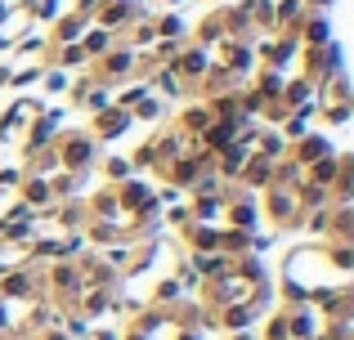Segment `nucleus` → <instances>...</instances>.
<instances>
[{"label": "nucleus", "instance_id": "f257e3e1", "mask_svg": "<svg viewBox=\"0 0 354 340\" xmlns=\"http://www.w3.org/2000/svg\"><path fill=\"white\" fill-rule=\"evenodd\" d=\"M265 215L274 219L278 233H283V228H301V219H305L301 183H283V179L269 183V188H265Z\"/></svg>", "mask_w": 354, "mask_h": 340}, {"label": "nucleus", "instance_id": "f03ea898", "mask_svg": "<svg viewBox=\"0 0 354 340\" xmlns=\"http://www.w3.org/2000/svg\"><path fill=\"white\" fill-rule=\"evenodd\" d=\"M90 68H95V72H90L95 81H104V86H117V81L139 77V68H153V63H148L139 50H130L126 41H117L113 50H108V54H99V59L90 63Z\"/></svg>", "mask_w": 354, "mask_h": 340}, {"label": "nucleus", "instance_id": "7ed1b4c3", "mask_svg": "<svg viewBox=\"0 0 354 340\" xmlns=\"http://www.w3.org/2000/svg\"><path fill=\"white\" fill-rule=\"evenodd\" d=\"M54 152H59V166L68 174H86L99 157V143L90 130H59L54 134Z\"/></svg>", "mask_w": 354, "mask_h": 340}, {"label": "nucleus", "instance_id": "20e7f679", "mask_svg": "<svg viewBox=\"0 0 354 340\" xmlns=\"http://www.w3.org/2000/svg\"><path fill=\"white\" fill-rule=\"evenodd\" d=\"M32 27H36L32 0H14V5H5V14H0V50H14L23 36H32Z\"/></svg>", "mask_w": 354, "mask_h": 340}, {"label": "nucleus", "instance_id": "39448f33", "mask_svg": "<svg viewBox=\"0 0 354 340\" xmlns=\"http://www.w3.org/2000/svg\"><path fill=\"white\" fill-rule=\"evenodd\" d=\"M41 112H45L41 99H14V103L0 112V143H5V139H18V134H23Z\"/></svg>", "mask_w": 354, "mask_h": 340}, {"label": "nucleus", "instance_id": "423d86ee", "mask_svg": "<svg viewBox=\"0 0 354 340\" xmlns=\"http://www.w3.org/2000/svg\"><path fill=\"white\" fill-rule=\"evenodd\" d=\"M332 152H337V148H332V139H328V134H319V130H305L301 139L287 143V157H292L301 170L314 166V161H323V157H332Z\"/></svg>", "mask_w": 354, "mask_h": 340}, {"label": "nucleus", "instance_id": "0eeeda50", "mask_svg": "<svg viewBox=\"0 0 354 340\" xmlns=\"http://www.w3.org/2000/svg\"><path fill=\"white\" fill-rule=\"evenodd\" d=\"M135 126V117L126 112V108H117V103H108L104 112H95V126H90V134H95V143H113L121 139V134Z\"/></svg>", "mask_w": 354, "mask_h": 340}, {"label": "nucleus", "instance_id": "6e6552de", "mask_svg": "<svg viewBox=\"0 0 354 340\" xmlns=\"http://www.w3.org/2000/svg\"><path fill=\"white\" fill-rule=\"evenodd\" d=\"M32 264V242H14V237H0V278L14 269Z\"/></svg>", "mask_w": 354, "mask_h": 340}, {"label": "nucleus", "instance_id": "1a4fd4ad", "mask_svg": "<svg viewBox=\"0 0 354 340\" xmlns=\"http://www.w3.org/2000/svg\"><path fill=\"white\" fill-rule=\"evenodd\" d=\"M90 27V18L86 14H59L54 18V36H50V45H72V41H81V32Z\"/></svg>", "mask_w": 354, "mask_h": 340}, {"label": "nucleus", "instance_id": "9d476101", "mask_svg": "<svg viewBox=\"0 0 354 340\" xmlns=\"http://www.w3.org/2000/svg\"><path fill=\"white\" fill-rule=\"evenodd\" d=\"M211 121H216V117H211V108H207V103L198 99V103H189V108L180 112V121H175V130H184V134H202V130H207Z\"/></svg>", "mask_w": 354, "mask_h": 340}, {"label": "nucleus", "instance_id": "9b49d317", "mask_svg": "<svg viewBox=\"0 0 354 340\" xmlns=\"http://www.w3.org/2000/svg\"><path fill=\"white\" fill-rule=\"evenodd\" d=\"M220 41H229V32H225V18H220V9H216V14H207V18L198 23V36H193V45L211 50V45H220Z\"/></svg>", "mask_w": 354, "mask_h": 340}, {"label": "nucleus", "instance_id": "f8f14e48", "mask_svg": "<svg viewBox=\"0 0 354 340\" xmlns=\"http://www.w3.org/2000/svg\"><path fill=\"white\" fill-rule=\"evenodd\" d=\"M113 45H117V36H113V32H104V27H95V23H90L86 32H81V50L90 54V63H95L99 54H108Z\"/></svg>", "mask_w": 354, "mask_h": 340}, {"label": "nucleus", "instance_id": "ddd939ff", "mask_svg": "<svg viewBox=\"0 0 354 340\" xmlns=\"http://www.w3.org/2000/svg\"><path fill=\"white\" fill-rule=\"evenodd\" d=\"M130 117H135V121H157V117H162V99L144 94V99H139L135 108H130Z\"/></svg>", "mask_w": 354, "mask_h": 340}, {"label": "nucleus", "instance_id": "4468645a", "mask_svg": "<svg viewBox=\"0 0 354 340\" xmlns=\"http://www.w3.org/2000/svg\"><path fill=\"white\" fill-rule=\"evenodd\" d=\"M130 174H135L130 170V157H108L104 161V179L108 183H121V179H130Z\"/></svg>", "mask_w": 354, "mask_h": 340}, {"label": "nucleus", "instance_id": "2eb2a0df", "mask_svg": "<svg viewBox=\"0 0 354 340\" xmlns=\"http://www.w3.org/2000/svg\"><path fill=\"white\" fill-rule=\"evenodd\" d=\"M319 117L328 126H350V103H319Z\"/></svg>", "mask_w": 354, "mask_h": 340}, {"label": "nucleus", "instance_id": "dca6fc26", "mask_svg": "<svg viewBox=\"0 0 354 340\" xmlns=\"http://www.w3.org/2000/svg\"><path fill=\"white\" fill-rule=\"evenodd\" d=\"M260 340H287V314H283V309L265 323V336H260Z\"/></svg>", "mask_w": 354, "mask_h": 340}, {"label": "nucleus", "instance_id": "f3484780", "mask_svg": "<svg viewBox=\"0 0 354 340\" xmlns=\"http://www.w3.org/2000/svg\"><path fill=\"white\" fill-rule=\"evenodd\" d=\"M189 206H171V210H166V224H171V228H184V224H189Z\"/></svg>", "mask_w": 354, "mask_h": 340}, {"label": "nucleus", "instance_id": "a211bd4d", "mask_svg": "<svg viewBox=\"0 0 354 340\" xmlns=\"http://www.w3.org/2000/svg\"><path fill=\"white\" fill-rule=\"evenodd\" d=\"M86 340H121L117 327H95V332H86Z\"/></svg>", "mask_w": 354, "mask_h": 340}, {"label": "nucleus", "instance_id": "6ab92c4d", "mask_svg": "<svg viewBox=\"0 0 354 340\" xmlns=\"http://www.w3.org/2000/svg\"><path fill=\"white\" fill-rule=\"evenodd\" d=\"M9 72H14V68H9V63H0V90H9Z\"/></svg>", "mask_w": 354, "mask_h": 340}, {"label": "nucleus", "instance_id": "aec40b11", "mask_svg": "<svg viewBox=\"0 0 354 340\" xmlns=\"http://www.w3.org/2000/svg\"><path fill=\"white\" fill-rule=\"evenodd\" d=\"M229 340H260V336H256V332L247 327V332H229Z\"/></svg>", "mask_w": 354, "mask_h": 340}, {"label": "nucleus", "instance_id": "412c9836", "mask_svg": "<svg viewBox=\"0 0 354 340\" xmlns=\"http://www.w3.org/2000/svg\"><path fill=\"white\" fill-rule=\"evenodd\" d=\"M162 5H184V0H162Z\"/></svg>", "mask_w": 354, "mask_h": 340}]
</instances>
